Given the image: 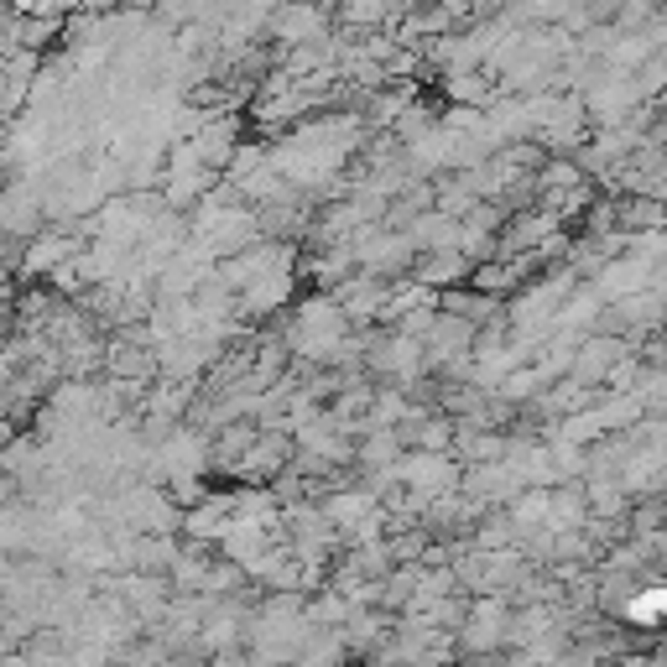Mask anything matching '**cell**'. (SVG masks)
I'll use <instances>...</instances> for the list:
<instances>
[{"label":"cell","instance_id":"6da1fadb","mask_svg":"<svg viewBox=\"0 0 667 667\" xmlns=\"http://www.w3.org/2000/svg\"><path fill=\"white\" fill-rule=\"evenodd\" d=\"M631 615H636V621H652V615H667V589H652L646 600H636V604H631Z\"/></svg>","mask_w":667,"mask_h":667}]
</instances>
